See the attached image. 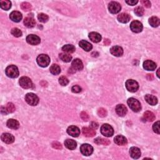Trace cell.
Masks as SVG:
<instances>
[{
	"instance_id": "1",
	"label": "cell",
	"mask_w": 160,
	"mask_h": 160,
	"mask_svg": "<svg viewBox=\"0 0 160 160\" xmlns=\"http://www.w3.org/2000/svg\"><path fill=\"white\" fill-rule=\"evenodd\" d=\"M128 104L131 110L134 112H139L141 109V106L140 101L135 98H130L128 99Z\"/></svg>"
},
{
	"instance_id": "2",
	"label": "cell",
	"mask_w": 160,
	"mask_h": 160,
	"mask_svg": "<svg viewBox=\"0 0 160 160\" xmlns=\"http://www.w3.org/2000/svg\"><path fill=\"white\" fill-rule=\"evenodd\" d=\"M6 75L11 78H16L19 76V71L15 65H10L6 68Z\"/></svg>"
},
{
	"instance_id": "3",
	"label": "cell",
	"mask_w": 160,
	"mask_h": 160,
	"mask_svg": "<svg viewBox=\"0 0 160 160\" xmlns=\"http://www.w3.org/2000/svg\"><path fill=\"white\" fill-rule=\"evenodd\" d=\"M36 61H37L39 66H40L41 67L45 68L47 67L49 65L50 58L47 54H42L38 56L37 59H36Z\"/></svg>"
},
{
	"instance_id": "4",
	"label": "cell",
	"mask_w": 160,
	"mask_h": 160,
	"mask_svg": "<svg viewBox=\"0 0 160 160\" xmlns=\"http://www.w3.org/2000/svg\"><path fill=\"white\" fill-rule=\"evenodd\" d=\"M25 101L31 106H36L39 103V98L35 94L29 93L25 96Z\"/></svg>"
},
{
	"instance_id": "5",
	"label": "cell",
	"mask_w": 160,
	"mask_h": 160,
	"mask_svg": "<svg viewBox=\"0 0 160 160\" xmlns=\"http://www.w3.org/2000/svg\"><path fill=\"white\" fill-rule=\"evenodd\" d=\"M126 88L130 92L135 93L139 88V85L138 82L133 80H128L126 82Z\"/></svg>"
},
{
	"instance_id": "6",
	"label": "cell",
	"mask_w": 160,
	"mask_h": 160,
	"mask_svg": "<svg viewBox=\"0 0 160 160\" xmlns=\"http://www.w3.org/2000/svg\"><path fill=\"white\" fill-rule=\"evenodd\" d=\"M101 134L106 137H111L114 134L113 127L108 124H104L101 127Z\"/></svg>"
},
{
	"instance_id": "7",
	"label": "cell",
	"mask_w": 160,
	"mask_h": 160,
	"mask_svg": "<svg viewBox=\"0 0 160 160\" xmlns=\"http://www.w3.org/2000/svg\"><path fill=\"white\" fill-rule=\"evenodd\" d=\"M19 83L23 88L25 89H30L33 87V83L32 81L28 77L23 76L20 79Z\"/></svg>"
},
{
	"instance_id": "8",
	"label": "cell",
	"mask_w": 160,
	"mask_h": 160,
	"mask_svg": "<svg viewBox=\"0 0 160 160\" xmlns=\"http://www.w3.org/2000/svg\"><path fill=\"white\" fill-rule=\"evenodd\" d=\"M108 10L112 14H116L121 10V6L120 4L116 1H111L109 3Z\"/></svg>"
},
{
	"instance_id": "9",
	"label": "cell",
	"mask_w": 160,
	"mask_h": 160,
	"mask_svg": "<svg viewBox=\"0 0 160 160\" xmlns=\"http://www.w3.org/2000/svg\"><path fill=\"white\" fill-rule=\"evenodd\" d=\"M130 28L133 32L138 33L142 31L143 26L140 21L135 20L131 22V23L130 24Z\"/></svg>"
},
{
	"instance_id": "10",
	"label": "cell",
	"mask_w": 160,
	"mask_h": 160,
	"mask_svg": "<svg viewBox=\"0 0 160 160\" xmlns=\"http://www.w3.org/2000/svg\"><path fill=\"white\" fill-rule=\"evenodd\" d=\"M80 151L81 153L85 155V156H88L93 153V148L92 146H91L89 144H83L81 146Z\"/></svg>"
},
{
	"instance_id": "11",
	"label": "cell",
	"mask_w": 160,
	"mask_h": 160,
	"mask_svg": "<svg viewBox=\"0 0 160 160\" xmlns=\"http://www.w3.org/2000/svg\"><path fill=\"white\" fill-rule=\"evenodd\" d=\"M26 42L31 45H37L40 43L41 39L38 36L35 35H30L26 37Z\"/></svg>"
},
{
	"instance_id": "12",
	"label": "cell",
	"mask_w": 160,
	"mask_h": 160,
	"mask_svg": "<svg viewBox=\"0 0 160 160\" xmlns=\"http://www.w3.org/2000/svg\"><path fill=\"white\" fill-rule=\"evenodd\" d=\"M71 69L74 70L75 72L76 71H81L83 70V64L80 59H75L72 62V66Z\"/></svg>"
},
{
	"instance_id": "13",
	"label": "cell",
	"mask_w": 160,
	"mask_h": 160,
	"mask_svg": "<svg viewBox=\"0 0 160 160\" xmlns=\"http://www.w3.org/2000/svg\"><path fill=\"white\" fill-rule=\"evenodd\" d=\"M67 133L68 135L73 137H78L80 135V130L77 126H71L68 127L67 129Z\"/></svg>"
},
{
	"instance_id": "14",
	"label": "cell",
	"mask_w": 160,
	"mask_h": 160,
	"mask_svg": "<svg viewBox=\"0 0 160 160\" xmlns=\"http://www.w3.org/2000/svg\"><path fill=\"white\" fill-rule=\"evenodd\" d=\"M110 53L113 56L120 57L123 55V49L121 47H119V46H115V47H113L110 49Z\"/></svg>"
},
{
	"instance_id": "15",
	"label": "cell",
	"mask_w": 160,
	"mask_h": 160,
	"mask_svg": "<svg viewBox=\"0 0 160 160\" xmlns=\"http://www.w3.org/2000/svg\"><path fill=\"white\" fill-rule=\"evenodd\" d=\"M144 69L147 71H154L156 68V64L151 60H146L143 63Z\"/></svg>"
},
{
	"instance_id": "16",
	"label": "cell",
	"mask_w": 160,
	"mask_h": 160,
	"mask_svg": "<svg viewBox=\"0 0 160 160\" xmlns=\"http://www.w3.org/2000/svg\"><path fill=\"white\" fill-rule=\"evenodd\" d=\"M1 140L6 144H11L14 142L15 138L10 133H3L1 135Z\"/></svg>"
},
{
	"instance_id": "17",
	"label": "cell",
	"mask_w": 160,
	"mask_h": 160,
	"mask_svg": "<svg viewBox=\"0 0 160 160\" xmlns=\"http://www.w3.org/2000/svg\"><path fill=\"white\" fill-rule=\"evenodd\" d=\"M116 112L120 116H125L128 112L126 107L122 104H118L116 107Z\"/></svg>"
},
{
	"instance_id": "18",
	"label": "cell",
	"mask_w": 160,
	"mask_h": 160,
	"mask_svg": "<svg viewBox=\"0 0 160 160\" xmlns=\"http://www.w3.org/2000/svg\"><path fill=\"white\" fill-rule=\"evenodd\" d=\"M10 18L13 21L18 23V22L21 21V20H22L23 16L20 12L17 11H14L11 13V14L10 15Z\"/></svg>"
},
{
	"instance_id": "19",
	"label": "cell",
	"mask_w": 160,
	"mask_h": 160,
	"mask_svg": "<svg viewBox=\"0 0 160 160\" xmlns=\"http://www.w3.org/2000/svg\"><path fill=\"white\" fill-rule=\"evenodd\" d=\"M6 125L9 128L13 130H17L20 127L19 122L16 120H13V119H10V120H8Z\"/></svg>"
},
{
	"instance_id": "20",
	"label": "cell",
	"mask_w": 160,
	"mask_h": 160,
	"mask_svg": "<svg viewBox=\"0 0 160 160\" xmlns=\"http://www.w3.org/2000/svg\"><path fill=\"white\" fill-rule=\"evenodd\" d=\"M130 154L133 159H138L141 156V151L137 147H131L130 149Z\"/></svg>"
},
{
	"instance_id": "21",
	"label": "cell",
	"mask_w": 160,
	"mask_h": 160,
	"mask_svg": "<svg viewBox=\"0 0 160 160\" xmlns=\"http://www.w3.org/2000/svg\"><path fill=\"white\" fill-rule=\"evenodd\" d=\"M89 38L94 43H99L101 40V36L97 32H91L89 34Z\"/></svg>"
},
{
	"instance_id": "22",
	"label": "cell",
	"mask_w": 160,
	"mask_h": 160,
	"mask_svg": "<svg viewBox=\"0 0 160 160\" xmlns=\"http://www.w3.org/2000/svg\"><path fill=\"white\" fill-rule=\"evenodd\" d=\"M145 100L146 101L148 104L150 105H152V106H154V105H156L158 103V99L156 97H154L153 95L152 94H146L145 95Z\"/></svg>"
},
{
	"instance_id": "23",
	"label": "cell",
	"mask_w": 160,
	"mask_h": 160,
	"mask_svg": "<svg viewBox=\"0 0 160 160\" xmlns=\"http://www.w3.org/2000/svg\"><path fill=\"white\" fill-rule=\"evenodd\" d=\"M117 18L119 22L122 23H127L130 20V16L128 13H123L120 15H118Z\"/></svg>"
},
{
	"instance_id": "24",
	"label": "cell",
	"mask_w": 160,
	"mask_h": 160,
	"mask_svg": "<svg viewBox=\"0 0 160 160\" xmlns=\"http://www.w3.org/2000/svg\"><path fill=\"white\" fill-rule=\"evenodd\" d=\"M79 45L82 49H83L86 51H90L93 48L92 44L85 40H81L79 43Z\"/></svg>"
},
{
	"instance_id": "25",
	"label": "cell",
	"mask_w": 160,
	"mask_h": 160,
	"mask_svg": "<svg viewBox=\"0 0 160 160\" xmlns=\"http://www.w3.org/2000/svg\"><path fill=\"white\" fill-rule=\"evenodd\" d=\"M24 24L27 28H33L36 25V21L33 17H26L24 20Z\"/></svg>"
},
{
	"instance_id": "26",
	"label": "cell",
	"mask_w": 160,
	"mask_h": 160,
	"mask_svg": "<svg viewBox=\"0 0 160 160\" xmlns=\"http://www.w3.org/2000/svg\"><path fill=\"white\" fill-rule=\"evenodd\" d=\"M82 132H83V135L86 137H93L96 135V131L94 130L87 127L83 128Z\"/></svg>"
},
{
	"instance_id": "27",
	"label": "cell",
	"mask_w": 160,
	"mask_h": 160,
	"mask_svg": "<svg viewBox=\"0 0 160 160\" xmlns=\"http://www.w3.org/2000/svg\"><path fill=\"white\" fill-rule=\"evenodd\" d=\"M114 141L115 143L120 146H123V145H125L127 143V140L125 138V136H123L122 135H118L116 136L115 139H114Z\"/></svg>"
},
{
	"instance_id": "28",
	"label": "cell",
	"mask_w": 160,
	"mask_h": 160,
	"mask_svg": "<svg viewBox=\"0 0 160 160\" xmlns=\"http://www.w3.org/2000/svg\"><path fill=\"white\" fill-rule=\"evenodd\" d=\"M143 118L146 121L152 122L155 120V115L153 112L147 111L144 113Z\"/></svg>"
},
{
	"instance_id": "29",
	"label": "cell",
	"mask_w": 160,
	"mask_h": 160,
	"mask_svg": "<svg viewBox=\"0 0 160 160\" xmlns=\"http://www.w3.org/2000/svg\"><path fill=\"white\" fill-rule=\"evenodd\" d=\"M65 145L68 149H69L70 150H73L76 148L77 143L76 141L73 140L68 139L65 141Z\"/></svg>"
},
{
	"instance_id": "30",
	"label": "cell",
	"mask_w": 160,
	"mask_h": 160,
	"mask_svg": "<svg viewBox=\"0 0 160 160\" xmlns=\"http://www.w3.org/2000/svg\"><path fill=\"white\" fill-rule=\"evenodd\" d=\"M0 6L3 10L8 11L11 7V3L8 0H3V1H0Z\"/></svg>"
},
{
	"instance_id": "31",
	"label": "cell",
	"mask_w": 160,
	"mask_h": 160,
	"mask_svg": "<svg viewBox=\"0 0 160 160\" xmlns=\"http://www.w3.org/2000/svg\"><path fill=\"white\" fill-rule=\"evenodd\" d=\"M149 23L152 27H158L159 25V19L156 16H152L149 19Z\"/></svg>"
},
{
	"instance_id": "32",
	"label": "cell",
	"mask_w": 160,
	"mask_h": 160,
	"mask_svg": "<svg viewBox=\"0 0 160 160\" xmlns=\"http://www.w3.org/2000/svg\"><path fill=\"white\" fill-rule=\"evenodd\" d=\"M49 71L50 72H51V74L54 75H58L61 73V68L58 65L53 64V65H51V67H50Z\"/></svg>"
},
{
	"instance_id": "33",
	"label": "cell",
	"mask_w": 160,
	"mask_h": 160,
	"mask_svg": "<svg viewBox=\"0 0 160 160\" xmlns=\"http://www.w3.org/2000/svg\"><path fill=\"white\" fill-rule=\"evenodd\" d=\"M62 50L67 53H73L75 51V47L72 44H66L63 46Z\"/></svg>"
},
{
	"instance_id": "34",
	"label": "cell",
	"mask_w": 160,
	"mask_h": 160,
	"mask_svg": "<svg viewBox=\"0 0 160 160\" xmlns=\"http://www.w3.org/2000/svg\"><path fill=\"white\" fill-rule=\"evenodd\" d=\"M59 58L64 62L69 63L71 61L72 56L70 55V54H68L66 53H61L59 54Z\"/></svg>"
},
{
	"instance_id": "35",
	"label": "cell",
	"mask_w": 160,
	"mask_h": 160,
	"mask_svg": "<svg viewBox=\"0 0 160 160\" xmlns=\"http://www.w3.org/2000/svg\"><path fill=\"white\" fill-rule=\"evenodd\" d=\"M94 143L97 144L108 145L110 144V141L107 139H103L101 138H97L94 140Z\"/></svg>"
},
{
	"instance_id": "36",
	"label": "cell",
	"mask_w": 160,
	"mask_h": 160,
	"mask_svg": "<svg viewBox=\"0 0 160 160\" xmlns=\"http://www.w3.org/2000/svg\"><path fill=\"white\" fill-rule=\"evenodd\" d=\"M38 20L42 23H46L49 20V17L48 15L44 14V13H40L38 15Z\"/></svg>"
},
{
	"instance_id": "37",
	"label": "cell",
	"mask_w": 160,
	"mask_h": 160,
	"mask_svg": "<svg viewBox=\"0 0 160 160\" xmlns=\"http://www.w3.org/2000/svg\"><path fill=\"white\" fill-rule=\"evenodd\" d=\"M11 34L15 36V37H21V36H22V32L20 30V29H18L17 28H13L11 30Z\"/></svg>"
},
{
	"instance_id": "38",
	"label": "cell",
	"mask_w": 160,
	"mask_h": 160,
	"mask_svg": "<svg viewBox=\"0 0 160 160\" xmlns=\"http://www.w3.org/2000/svg\"><path fill=\"white\" fill-rule=\"evenodd\" d=\"M21 8L23 11H30L31 10V5L29 3L27 2H25L23 3L21 5Z\"/></svg>"
},
{
	"instance_id": "39",
	"label": "cell",
	"mask_w": 160,
	"mask_h": 160,
	"mask_svg": "<svg viewBox=\"0 0 160 160\" xmlns=\"http://www.w3.org/2000/svg\"><path fill=\"white\" fill-rule=\"evenodd\" d=\"M8 113H11L15 111V106L12 103H8L6 106Z\"/></svg>"
},
{
	"instance_id": "40",
	"label": "cell",
	"mask_w": 160,
	"mask_h": 160,
	"mask_svg": "<svg viewBox=\"0 0 160 160\" xmlns=\"http://www.w3.org/2000/svg\"><path fill=\"white\" fill-rule=\"evenodd\" d=\"M144 9L141 6H138L135 9V14L138 16H142L144 15Z\"/></svg>"
},
{
	"instance_id": "41",
	"label": "cell",
	"mask_w": 160,
	"mask_h": 160,
	"mask_svg": "<svg viewBox=\"0 0 160 160\" xmlns=\"http://www.w3.org/2000/svg\"><path fill=\"white\" fill-rule=\"evenodd\" d=\"M59 83L62 86H66L69 83V80L65 76H61L59 78Z\"/></svg>"
},
{
	"instance_id": "42",
	"label": "cell",
	"mask_w": 160,
	"mask_h": 160,
	"mask_svg": "<svg viewBox=\"0 0 160 160\" xmlns=\"http://www.w3.org/2000/svg\"><path fill=\"white\" fill-rule=\"evenodd\" d=\"M98 115H99V117L104 118L105 116H106L107 115V111L104 108H99L98 111Z\"/></svg>"
},
{
	"instance_id": "43",
	"label": "cell",
	"mask_w": 160,
	"mask_h": 160,
	"mask_svg": "<svg viewBox=\"0 0 160 160\" xmlns=\"http://www.w3.org/2000/svg\"><path fill=\"white\" fill-rule=\"evenodd\" d=\"M153 130L154 132L159 134V121H157L153 125Z\"/></svg>"
},
{
	"instance_id": "44",
	"label": "cell",
	"mask_w": 160,
	"mask_h": 160,
	"mask_svg": "<svg viewBox=\"0 0 160 160\" xmlns=\"http://www.w3.org/2000/svg\"><path fill=\"white\" fill-rule=\"evenodd\" d=\"M71 91H72V92L75 93H79L82 91V89L80 86L75 85V86H73L72 88H71Z\"/></svg>"
},
{
	"instance_id": "45",
	"label": "cell",
	"mask_w": 160,
	"mask_h": 160,
	"mask_svg": "<svg viewBox=\"0 0 160 160\" xmlns=\"http://www.w3.org/2000/svg\"><path fill=\"white\" fill-rule=\"evenodd\" d=\"M80 116L82 120L85 121H87L89 120V115L85 111H82L80 114Z\"/></svg>"
},
{
	"instance_id": "46",
	"label": "cell",
	"mask_w": 160,
	"mask_h": 160,
	"mask_svg": "<svg viewBox=\"0 0 160 160\" xmlns=\"http://www.w3.org/2000/svg\"><path fill=\"white\" fill-rule=\"evenodd\" d=\"M52 146L54 149H62V145L59 142H57V141H54V142H53L52 143Z\"/></svg>"
},
{
	"instance_id": "47",
	"label": "cell",
	"mask_w": 160,
	"mask_h": 160,
	"mask_svg": "<svg viewBox=\"0 0 160 160\" xmlns=\"http://www.w3.org/2000/svg\"><path fill=\"white\" fill-rule=\"evenodd\" d=\"M141 3L146 8L151 7V3L149 1H148V0H143V1H141Z\"/></svg>"
},
{
	"instance_id": "48",
	"label": "cell",
	"mask_w": 160,
	"mask_h": 160,
	"mask_svg": "<svg viewBox=\"0 0 160 160\" xmlns=\"http://www.w3.org/2000/svg\"><path fill=\"white\" fill-rule=\"evenodd\" d=\"M90 127L91 128H92L93 130H97L98 128V124L97 122H91L90 123Z\"/></svg>"
},
{
	"instance_id": "49",
	"label": "cell",
	"mask_w": 160,
	"mask_h": 160,
	"mask_svg": "<svg viewBox=\"0 0 160 160\" xmlns=\"http://www.w3.org/2000/svg\"><path fill=\"white\" fill-rule=\"evenodd\" d=\"M126 3L127 4H128L129 5L134 6L138 3V1H137V0H131V1H126Z\"/></svg>"
},
{
	"instance_id": "50",
	"label": "cell",
	"mask_w": 160,
	"mask_h": 160,
	"mask_svg": "<svg viewBox=\"0 0 160 160\" xmlns=\"http://www.w3.org/2000/svg\"><path fill=\"white\" fill-rule=\"evenodd\" d=\"M1 113L4 114V115H6V114H8V112H7V110H6V107H1Z\"/></svg>"
},
{
	"instance_id": "51",
	"label": "cell",
	"mask_w": 160,
	"mask_h": 160,
	"mask_svg": "<svg viewBox=\"0 0 160 160\" xmlns=\"http://www.w3.org/2000/svg\"><path fill=\"white\" fill-rule=\"evenodd\" d=\"M104 43L105 44V45L108 46V45H109V44L111 43V41L109 39H104Z\"/></svg>"
},
{
	"instance_id": "52",
	"label": "cell",
	"mask_w": 160,
	"mask_h": 160,
	"mask_svg": "<svg viewBox=\"0 0 160 160\" xmlns=\"http://www.w3.org/2000/svg\"><path fill=\"white\" fill-rule=\"evenodd\" d=\"M147 79L148 80H153V75L148 74L147 75Z\"/></svg>"
},
{
	"instance_id": "53",
	"label": "cell",
	"mask_w": 160,
	"mask_h": 160,
	"mask_svg": "<svg viewBox=\"0 0 160 160\" xmlns=\"http://www.w3.org/2000/svg\"><path fill=\"white\" fill-rule=\"evenodd\" d=\"M159 70H160V69H159H159L158 70V71H157V76H158V78H159Z\"/></svg>"
}]
</instances>
